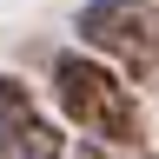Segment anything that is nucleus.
Masks as SVG:
<instances>
[{
  "label": "nucleus",
  "instance_id": "obj_3",
  "mask_svg": "<svg viewBox=\"0 0 159 159\" xmlns=\"http://www.w3.org/2000/svg\"><path fill=\"white\" fill-rule=\"evenodd\" d=\"M40 126V106H33V93L27 86H20V80H7V73H0V152H20V139H27Z\"/></svg>",
  "mask_w": 159,
  "mask_h": 159
},
{
  "label": "nucleus",
  "instance_id": "obj_2",
  "mask_svg": "<svg viewBox=\"0 0 159 159\" xmlns=\"http://www.w3.org/2000/svg\"><path fill=\"white\" fill-rule=\"evenodd\" d=\"M80 40L93 53H106L119 80L159 86V7L152 0H93L80 13Z\"/></svg>",
  "mask_w": 159,
  "mask_h": 159
},
{
  "label": "nucleus",
  "instance_id": "obj_4",
  "mask_svg": "<svg viewBox=\"0 0 159 159\" xmlns=\"http://www.w3.org/2000/svg\"><path fill=\"white\" fill-rule=\"evenodd\" d=\"M73 159H152V152L146 146H99V139H80Z\"/></svg>",
  "mask_w": 159,
  "mask_h": 159
},
{
  "label": "nucleus",
  "instance_id": "obj_1",
  "mask_svg": "<svg viewBox=\"0 0 159 159\" xmlns=\"http://www.w3.org/2000/svg\"><path fill=\"white\" fill-rule=\"evenodd\" d=\"M53 93H60V106H66V119L80 133H93L99 146H133L139 139L133 86L113 66H99V60H86V53H66L53 66Z\"/></svg>",
  "mask_w": 159,
  "mask_h": 159
}]
</instances>
